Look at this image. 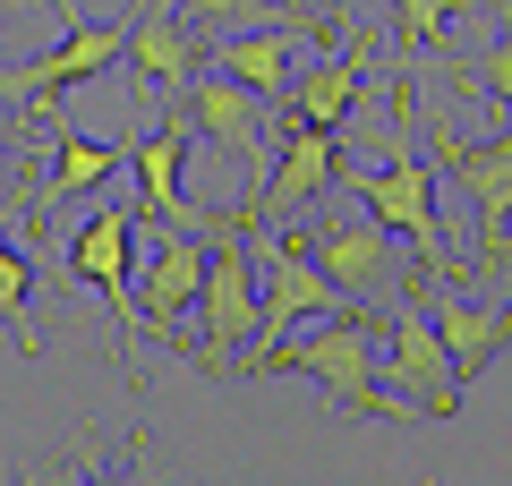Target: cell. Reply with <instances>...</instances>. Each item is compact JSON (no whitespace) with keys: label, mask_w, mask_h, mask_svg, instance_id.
<instances>
[{"label":"cell","mask_w":512,"mask_h":486,"mask_svg":"<svg viewBox=\"0 0 512 486\" xmlns=\"http://www.w3.org/2000/svg\"><path fill=\"white\" fill-rule=\"evenodd\" d=\"M265 231H274V222H265ZM256 273H265V316H256V359H248V367H274L282 342H291L299 324H316V316H333V307H350L342 282L325 273V256H316L308 231H274L265 248H256Z\"/></svg>","instance_id":"cell-1"},{"label":"cell","mask_w":512,"mask_h":486,"mask_svg":"<svg viewBox=\"0 0 512 486\" xmlns=\"http://www.w3.org/2000/svg\"><path fill=\"white\" fill-rule=\"evenodd\" d=\"M274 367H299L308 384H325L342 410L376 418L384 410V350H376V324H367V307H333V316H316L308 333H291L282 342Z\"/></svg>","instance_id":"cell-2"},{"label":"cell","mask_w":512,"mask_h":486,"mask_svg":"<svg viewBox=\"0 0 512 486\" xmlns=\"http://www.w3.org/2000/svg\"><path fill=\"white\" fill-rule=\"evenodd\" d=\"M256 316H265V273H256L248 222L222 214L214 222V265H205V299H197V359L231 367L256 342Z\"/></svg>","instance_id":"cell-3"},{"label":"cell","mask_w":512,"mask_h":486,"mask_svg":"<svg viewBox=\"0 0 512 486\" xmlns=\"http://www.w3.org/2000/svg\"><path fill=\"white\" fill-rule=\"evenodd\" d=\"M461 359L444 350L436 316L410 299H393V324H384V410L402 418H453L461 410Z\"/></svg>","instance_id":"cell-4"},{"label":"cell","mask_w":512,"mask_h":486,"mask_svg":"<svg viewBox=\"0 0 512 486\" xmlns=\"http://www.w3.org/2000/svg\"><path fill=\"white\" fill-rule=\"evenodd\" d=\"M316 256H325V273L342 282L350 307H393L410 299V273H402V248H393V222L376 214V205H333V214H316Z\"/></svg>","instance_id":"cell-5"},{"label":"cell","mask_w":512,"mask_h":486,"mask_svg":"<svg viewBox=\"0 0 512 486\" xmlns=\"http://www.w3.org/2000/svg\"><path fill=\"white\" fill-rule=\"evenodd\" d=\"M180 120H188V137H205V145H222V162L231 171H248V197L265 180H274V137H265V94L248 86V77H231L214 60V69H197L188 77V94H180Z\"/></svg>","instance_id":"cell-6"},{"label":"cell","mask_w":512,"mask_h":486,"mask_svg":"<svg viewBox=\"0 0 512 486\" xmlns=\"http://www.w3.org/2000/svg\"><path fill=\"white\" fill-rule=\"evenodd\" d=\"M350 197L376 205V214L410 239V256H419L436 282L453 273V248H444V214H436V162H427V154H410V145H402L393 162H367V171H350Z\"/></svg>","instance_id":"cell-7"},{"label":"cell","mask_w":512,"mask_h":486,"mask_svg":"<svg viewBox=\"0 0 512 486\" xmlns=\"http://www.w3.org/2000/svg\"><path fill=\"white\" fill-rule=\"evenodd\" d=\"M60 265H69V282L86 290V299H103L111 316H120V350L137 342V265H146V256H137V214L94 205V214L69 231Z\"/></svg>","instance_id":"cell-8"},{"label":"cell","mask_w":512,"mask_h":486,"mask_svg":"<svg viewBox=\"0 0 512 486\" xmlns=\"http://www.w3.org/2000/svg\"><path fill=\"white\" fill-rule=\"evenodd\" d=\"M333 180H342V128H308V120H291V128H282V145H274V180L239 205V222H248V231H265V222H291V214H308V205H325Z\"/></svg>","instance_id":"cell-9"},{"label":"cell","mask_w":512,"mask_h":486,"mask_svg":"<svg viewBox=\"0 0 512 486\" xmlns=\"http://www.w3.org/2000/svg\"><path fill=\"white\" fill-rule=\"evenodd\" d=\"M120 60H128V35H120V26H86V18H69L60 52L26 60V69H0V94H9L26 120H43V111L60 103V86H94V77H111Z\"/></svg>","instance_id":"cell-10"},{"label":"cell","mask_w":512,"mask_h":486,"mask_svg":"<svg viewBox=\"0 0 512 486\" xmlns=\"http://www.w3.org/2000/svg\"><path fill=\"white\" fill-rule=\"evenodd\" d=\"M205 265H214V231H163V248L137 265V333L180 342V324L205 299Z\"/></svg>","instance_id":"cell-11"},{"label":"cell","mask_w":512,"mask_h":486,"mask_svg":"<svg viewBox=\"0 0 512 486\" xmlns=\"http://www.w3.org/2000/svg\"><path fill=\"white\" fill-rule=\"evenodd\" d=\"M128 69H137V94H188V77L205 69V26L171 0H137L128 9Z\"/></svg>","instance_id":"cell-12"},{"label":"cell","mask_w":512,"mask_h":486,"mask_svg":"<svg viewBox=\"0 0 512 486\" xmlns=\"http://www.w3.org/2000/svg\"><path fill=\"white\" fill-rule=\"evenodd\" d=\"M128 171H137V214L146 222H163V231H214L222 222L205 205H188V120L180 111L128 145Z\"/></svg>","instance_id":"cell-13"},{"label":"cell","mask_w":512,"mask_h":486,"mask_svg":"<svg viewBox=\"0 0 512 486\" xmlns=\"http://www.w3.org/2000/svg\"><path fill=\"white\" fill-rule=\"evenodd\" d=\"M436 154L470 188L478 222H487V248H504V231H512V128L504 137H453V128H436Z\"/></svg>","instance_id":"cell-14"},{"label":"cell","mask_w":512,"mask_h":486,"mask_svg":"<svg viewBox=\"0 0 512 486\" xmlns=\"http://www.w3.org/2000/svg\"><path fill=\"white\" fill-rule=\"evenodd\" d=\"M299 35H308V18H265V26H231L222 35V69L231 77H248L256 94H291V77H299Z\"/></svg>","instance_id":"cell-15"},{"label":"cell","mask_w":512,"mask_h":486,"mask_svg":"<svg viewBox=\"0 0 512 486\" xmlns=\"http://www.w3.org/2000/svg\"><path fill=\"white\" fill-rule=\"evenodd\" d=\"M427 316H436L444 350L461 359V376H478V367H495V350L512 342V299H461V290L444 282Z\"/></svg>","instance_id":"cell-16"},{"label":"cell","mask_w":512,"mask_h":486,"mask_svg":"<svg viewBox=\"0 0 512 486\" xmlns=\"http://www.w3.org/2000/svg\"><path fill=\"white\" fill-rule=\"evenodd\" d=\"M359 69H367V35L350 43V52H333V60H308V77H291V120H308V128H342L350 111H359Z\"/></svg>","instance_id":"cell-17"},{"label":"cell","mask_w":512,"mask_h":486,"mask_svg":"<svg viewBox=\"0 0 512 486\" xmlns=\"http://www.w3.org/2000/svg\"><path fill=\"white\" fill-rule=\"evenodd\" d=\"M120 162H128V154H120V145H103V137H60V145H52V180H43L35 214H60L69 197H94Z\"/></svg>","instance_id":"cell-18"},{"label":"cell","mask_w":512,"mask_h":486,"mask_svg":"<svg viewBox=\"0 0 512 486\" xmlns=\"http://www.w3.org/2000/svg\"><path fill=\"white\" fill-rule=\"evenodd\" d=\"M0 324L26 342V359H35V265H26V248L9 239V188H0Z\"/></svg>","instance_id":"cell-19"},{"label":"cell","mask_w":512,"mask_h":486,"mask_svg":"<svg viewBox=\"0 0 512 486\" xmlns=\"http://www.w3.org/2000/svg\"><path fill=\"white\" fill-rule=\"evenodd\" d=\"M180 9L205 26V35H231V26H265V18H282L274 0H180Z\"/></svg>","instance_id":"cell-20"},{"label":"cell","mask_w":512,"mask_h":486,"mask_svg":"<svg viewBox=\"0 0 512 486\" xmlns=\"http://www.w3.org/2000/svg\"><path fill=\"white\" fill-rule=\"evenodd\" d=\"M461 9H470V0H393V26H402V43H436Z\"/></svg>","instance_id":"cell-21"},{"label":"cell","mask_w":512,"mask_h":486,"mask_svg":"<svg viewBox=\"0 0 512 486\" xmlns=\"http://www.w3.org/2000/svg\"><path fill=\"white\" fill-rule=\"evenodd\" d=\"M470 86L487 94V103H504V111H512V9H504V35H495V52L470 69Z\"/></svg>","instance_id":"cell-22"},{"label":"cell","mask_w":512,"mask_h":486,"mask_svg":"<svg viewBox=\"0 0 512 486\" xmlns=\"http://www.w3.org/2000/svg\"><path fill=\"white\" fill-rule=\"evenodd\" d=\"M0 145H9V120H0ZM0 162H9V154H0Z\"/></svg>","instance_id":"cell-23"}]
</instances>
